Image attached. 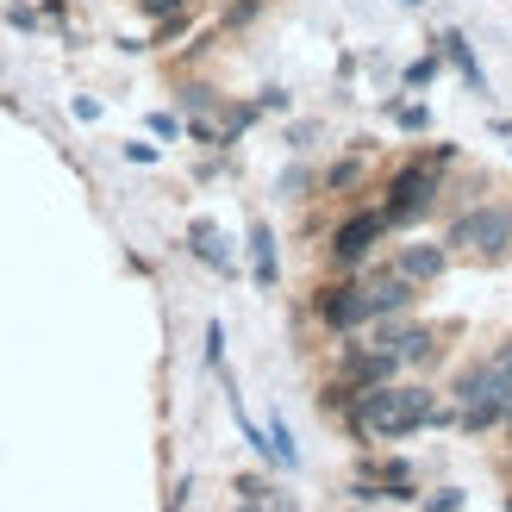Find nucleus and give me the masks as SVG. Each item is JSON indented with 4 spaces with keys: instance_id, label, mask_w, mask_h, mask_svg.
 Wrapping results in <instances>:
<instances>
[{
    "instance_id": "obj_5",
    "label": "nucleus",
    "mask_w": 512,
    "mask_h": 512,
    "mask_svg": "<svg viewBox=\"0 0 512 512\" xmlns=\"http://www.w3.org/2000/svg\"><path fill=\"white\" fill-rule=\"evenodd\" d=\"M506 400H512V375H506V363H494V356L456 375V406H506Z\"/></svg>"
},
{
    "instance_id": "obj_12",
    "label": "nucleus",
    "mask_w": 512,
    "mask_h": 512,
    "mask_svg": "<svg viewBox=\"0 0 512 512\" xmlns=\"http://www.w3.org/2000/svg\"><path fill=\"white\" fill-rule=\"evenodd\" d=\"M388 350L400 356V363H425V356L438 350V338H431V331H400V338H394Z\"/></svg>"
},
{
    "instance_id": "obj_1",
    "label": "nucleus",
    "mask_w": 512,
    "mask_h": 512,
    "mask_svg": "<svg viewBox=\"0 0 512 512\" xmlns=\"http://www.w3.org/2000/svg\"><path fill=\"white\" fill-rule=\"evenodd\" d=\"M438 400H431V388H356L350 394V431L356 438H381V444H394V438H413V431L425 425H438Z\"/></svg>"
},
{
    "instance_id": "obj_10",
    "label": "nucleus",
    "mask_w": 512,
    "mask_h": 512,
    "mask_svg": "<svg viewBox=\"0 0 512 512\" xmlns=\"http://www.w3.org/2000/svg\"><path fill=\"white\" fill-rule=\"evenodd\" d=\"M250 275H256V288H275V232L263 219L250 225Z\"/></svg>"
},
{
    "instance_id": "obj_22",
    "label": "nucleus",
    "mask_w": 512,
    "mask_h": 512,
    "mask_svg": "<svg viewBox=\"0 0 512 512\" xmlns=\"http://www.w3.org/2000/svg\"><path fill=\"white\" fill-rule=\"evenodd\" d=\"M238 512H263V500H244V506H238Z\"/></svg>"
},
{
    "instance_id": "obj_24",
    "label": "nucleus",
    "mask_w": 512,
    "mask_h": 512,
    "mask_svg": "<svg viewBox=\"0 0 512 512\" xmlns=\"http://www.w3.org/2000/svg\"><path fill=\"white\" fill-rule=\"evenodd\" d=\"M400 7H419V0H400Z\"/></svg>"
},
{
    "instance_id": "obj_25",
    "label": "nucleus",
    "mask_w": 512,
    "mask_h": 512,
    "mask_svg": "<svg viewBox=\"0 0 512 512\" xmlns=\"http://www.w3.org/2000/svg\"><path fill=\"white\" fill-rule=\"evenodd\" d=\"M506 512H512V500H506Z\"/></svg>"
},
{
    "instance_id": "obj_3",
    "label": "nucleus",
    "mask_w": 512,
    "mask_h": 512,
    "mask_svg": "<svg viewBox=\"0 0 512 512\" xmlns=\"http://www.w3.org/2000/svg\"><path fill=\"white\" fill-rule=\"evenodd\" d=\"M431 207H438V169H431V163H406L388 182L381 213H388V225H419Z\"/></svg>"
},
{
    "instance_id": "obj_8",
    "label": "nucleus",
    "mask_w": 512,
    "mask_h": 512,
    "mask_svg": "<svg viewBox=\"0 0 512 512\" xmlns=\"http://www.w3.org/2000/svg\"><path fill=\"white\" fill-rule=\"evenodd\" d=\"M444 263H450V256H444V244H406V250L394 256V269H400L406 281H413V288H425V281H438V275H444Z\"/></svg>"
},
{
    "instance_id": "obj_17",
    "label": "nucleus",
    "mask_w": 512,
    "mask_h": 512,
    "mask_svg": "<svg viewBox=\"0 0 512 512\" xmlns=\"http://www.w3.org/2000/svg\"><path fill=\"white\" fill-rule=\"evenodd\" d=\"M207 363H213V369L225 363V325H219V319L207 325Z\"/></svg>"
},
{
    "instance_id": "obj_20",
    "label": "nucleus",
    "mask_w": 512,
    "mask_h": 512,
    "mask_svg": "<svg viewBox=\"0 0 512 512\" xmlns=\"http://www.w3.org/2000/svg\"><path fill=\"white\" fill-rule=\"evenodd\" d=\"M150 132H157V138H175V132H182V119H175V113H157V119H150Z\"/></svg>"
},
{
    "instance_id": "obj_6",
    "label": "nucleus",
    "mask_w": 512,
    "mask_h": 512,
    "mask_svg": "<svg viewBox=\"0 0 512 512\" xmlns=\"http://www.w3.org/2000/svg\"><path fill=\"white\" fill-rule=\"evenodd\" d=\"M319 319H325L331 331H363V325H375L363 281H338V288H325V294H319Z\"/></svg>"
},
{
    "instance_id": "obj_18",
    "label": "nucleus",
    "mask_w": 512,
    "mask_h": 512,
    "mask_svg": "<svg viewBox=\"0 0 512 512\" xmlns=\"http://www.w3.org/2000/svg\"><path fill=\"white\" fill-rule=\"evenodd\" d=\"M425 512H463V488H444L438 500H425Z\"/></svg>"
},
{
    "instance_id": "obj_2",
    "label": "nucleus",
    "mask_w": 512,
    "mask_h": 512,
    "mask_svg": "<svg viewBox=\"0 0 512 512\" xmlns=\"http://www.w3.org/2000/svg\"><path fill=\"white\" fill-rule=\"evenodd\" d=\"M450 250H463V256H506L512 250V207L506 200H481V207H469L463 219L450 225V238H444Z\"/></svg>"
},
{
    "instance_id": "obj_7",
    "label": "nucleus",
    "mask_w": 512,
    "mask_h": 512,
    "mask_svg": "<svg viewBox=\"0 0 512 512\" xmlns=\"http://www.w3.org/2000/svg\"><path fill=\"white\" fill-rule=\"evenodd\" d=\"M394 369H400V356L375 344V350H344V369L338 375H344V388H381Z\"/></svg>"
},
{
    "instance_id": "obj_4",
    "label": "nucleus",
    "mask_w": 512,
    "mask_h": 512,
    "mask_svg": "<svg viewBox=\"0 0 512 512\" xmlns=\"http://www.w3.org/2000/svg\"><path fill=\"white\" fill-rule=\"evenodd\" d=\"M388 232H394V225H388V213H381V207H375V213H350L338 232H331V269H344V275L363 269L369 250L388 238Z\"/></svg>"
},
{
    "instance_id": "obj_11",
    "label": "nucleus",
    "mask_w": 512,
    "mask_h": 512,
    "mask_svg": "<svg viewBox=\"0 0 512 512\" xmlns=\"http://www.w3.org/2000/svg\"><path fill=\"white\" fill-rule=\"evenodd\" d=\"M188 238H194V256H200V263L232 269V250H225V238H219V225H213V219H194V225H188Z\"/></svg>"
},
{
    "instance_id": "obj_14",
    "label": "nucleus",
    "mask_w": 512,
    "mask_h": 512,
    "mask_svg": "<svg viewBox=\"0 0 512 512\" xmlns=\"http://www.w3.org/2000/svg\"><path fill=\"white\" fill-rule=\"evenodd\" d=\"M438 69H444V50H431V57H419L413 69H406V88H425V82H438Z\"/></svg>"
},
{
    "instance_id": "obj_21",
    "label": "nucleus",
    "mask_w": 512,
    "mask_h": 512,
    "mask_svg": "<svg viewBox=\"0 0 512 512\" xmlns=\"http://www.w3.org/2000/svg\"><path fill=\"white\" fill-rule=\"evenodd\" d=\"M494 363H506V375H512V344H500V350H494Z\"/></svg>"
},
{
    "instance_id": "obj_19",
    "label": "nucleus",
    "mask_w": 512,
    "mask_h": 512,
    "mask_svg": "<svg viewBox=\"0 0 512 512\" xmlns=\"http://www.w3.org/2000/svg\"><path fill=\"white\" fill-rule=\"evenodd\" d=\"M138 7H144L150 19H175V13H182V0H138Z\"/></svg>"
},
{
    "instance_id": "obj_16",
    "label": "nucleus",
    "mask_w": 512,
    "mask_h": 512,
    "mask_svg": "<svg viewBox=\"0 0 512 512\" xmlns=\"http://www.w3.org/2000/svg\"><path fill=\"white\" fill-rule=\"evenodd\" d=\"M356 175H363V157H350V163H338V169H331V175H325V188H350V182H356Z\"/></svg>"
},
{
    "instance_id": "obj_23",
    "label": "nucleus",
    "mask_w": 512,
    "mask_h": 512,
    "mask_svg": "<svg viewBox=\"0 0 512 512\" xmlns=\"http://www.w3.org/2000/svg\"><path fill=\"white\" fill-rule=\"evenodd\" d=\"M506 425H512V400H506Z\"/></svg>"
},
{
    "instance_id": "obj_9",
    "label": "nucleus",
    "mask_w": 512,
    "mask_h": 512,
    "mask_svg": "<svg viewBox=\"0 0 512 512\" xmlns=\"http://www.w3.org/2000/svg\"><path fill=\"white\" fill-rule=\"evenodd\" d=\"M438 50L456 63V75H463L475 94H488V75H481V63H475V50H469V38H463V32H444V38H438Z\"/></svg>"
},
{
    "instance_id": "obj_13",
    "label": "nucleus",
    "mask_w": 512,
    "mask_h": 512,
    "mask_svg": "<svg viewBox=\"0 0 512 512\" xmlns=\"http://www.w3.org/2000/svg\"><path fill=\"white\" fill-rule=\"evenodd\" d=\"M269 444H275V463L281 469H300V450H294V431H288V419H269Z\"/></svg>"
},
{
    "instance_id": "obj_15",
    "label": "nucleus",
    "mask_w": 512,
    "mask_h": 512,
    "mask_svg": "<svg viewBox=\"0 0 512 512\" xmlns=\"http://www.w3.org/2000/svg\"><path fill=\"white\" fill-rule=\"evenodd\" d=\"M394 119H400V132H425V125H431V113L425 107H388Z\"/></svg>"
}]
</instances>
